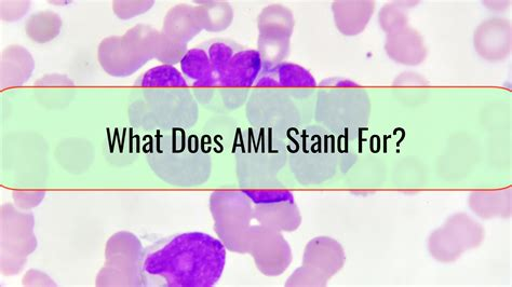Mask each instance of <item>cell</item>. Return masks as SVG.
I'll return each mask as SVG.
<instances>
[{
	"label": "cell",
	"instance_id": "obj_8",
	"mask_svg": "<svg viewBox=\"0 0 512 287\" xmlns=\"http://www.w3.org/2000/svg\"><path fill=\"white\" fill-rule=\"evenodd\" d=\"M264 63L258 49L242 48L227 64L218 80L217 91L228 108L244 104L263 72Z\"/></svg>",
	"mask_w": 512,
	"mask_h": 287
},
{
	"label": "cell",
	"instance_id": "obj_17",
	"mask_svg": "<svg viewBox=\"0 0 512 287\" xmlns=\"http://www.w3.org/2000/svg\"><path fill=\"white\" fill-rule=\"evenodd\" d=\"M255 218L262 226L281 232H293L302 224V216L295 202L255 205Z\"/></svg>",
	"mask_w": 512,
	"mask_h": 287
},
{
	"label": "cell",
	"instance_id": "obj_16",
	"mask_svg": "<svg viewBox=\"0 0 512 287\" xmlns=\"http://www.w3.org/2000/svg\"><path fill=\"white\" fill-rule=\"evenodd\" d=\"M511 187L494 190L471 191L468 197V207L481 220H494L511 217Z\"/></svg>",
	"mask_w": 512,
	"mask_h": 287
},
{
	"label": "cell",
	"instance_id": "obj_19",
	"mask_svg": "<svg viewBox=\"0 0 512 287\" xmlns=\"http://www.w3.org/2000/svg\"><path fill=\"white\" fill-rule=\"evenodd\" d=\"M205 49L212 68L213 86L212 90L217 91L218 80L224 68L234 58L235 54L242 48L236 41L226 38H215L201 44Z\"/></svg>",
	"mask_w": 512,
	"mask_h": 287
},
{
	"label": "cell",
	"instance_id": "obj_20",
	"mask_svg": "<svg viewBox=\"0 0 512 287\" xmlns=\"http://www.w3.org/2000/svg\"><path fill=\"white\" fill-rule=\"evenodd\" d=\"M140 88H188L187 82L178 68L172 65H159L151 68L137 81Z\"/></svg>",
	"mask_w": 512,
	"mask_h": 287
},
{
	"label": "cell",
	"instance_id": "obj_15",
	"mask_svg": "<svg viewBox=\"0 0 512 287\" xmlns=\"http://www.w3.org/2000/svg\"><path fill=\"white\" fill-rule=\"evenodd\" d=\"M375 11L371 0H338L332 4L336 27L345 36H357L366 30Z\"/></svg>",
	"mask_w": 512,
	"mask_h": 287
},
{
	"label": "cell",
	"instance_id": "obj_12",
	"mask_svg": "<svg viewBox=\"0 0 512 287\" xmlns=\"http://www.w3.org/2000/svg\"><path fill=\"white\" fill-rule=\"evenodd\" d=\"M474 47L485 61L497 63L507 60L512 50L510 21L498 17L483 21L475 31Z\"/></svg>",
	"mask_w": 512,
	"mask_h": 287
},
{
	"label": "cell",
	"instance_id": "obj_22",
	"mask_svg": "<svg viewBox=\"0 0 512 287\" xmlns=\"http://www.w3.org/2000/svg\"><path fill=\"white\" fill-rule=\"evenodd\" d=\"M242 194L254 205L295 202L290 190L279 187L244 189Z\"/></svg>",
	"mask_w": 512,
	"mask_h": 287
},
{
	"label": "cell",
	"instance_id": "obj_13",
	"mask_svg": "<svg viewBox=\"0 0 512 287\" xmlns=\"http://www.w3.org/2000/svg\"><path fill=\"white\" fill-rule=\"evenodd\" d=\"M385 51L390 60L404 66L421 65L428 56L423 36L411 26L387 34Z\"/></svg>",
	"mask_w": 512,
	"mask_h": 287
},
{
	"label": "cell",
	"instance_id": "obj_23",
	"mask_svg": "<svg viewBox=\"0 0 512 287\" xmlns=\"http://www.w3.org/2000/svg\"><path fill=\"white\" fill-rule=\"evenodd\" d=\"M328 281L312 268L303 265L289 278L287 286H325Z\"/></svg>",
	"mask_w": 512,
	"mask_h": 287
},
{
	"label": "cell",
	"instance_id": "obj_11",
	"mask_svg": "<svg viewBox=\"0 0 512 287\" xmlns=\"http://www.w3.org/2000/svg\"><path fill=\"white\" fill-rule=\"evenodd\" d=\"M250 239L255 258L266 276H280L292 262V251L281 232L265 226L254 227Z\"/></svg>",
	"mask_w": 512,
	"mask_h": 287
},
{
	"label": "cell",
	"instance_id": "obj_2",
	"mask_svg": "<svg viewBox=\"0 0 512 287\" xmlns=\"http://www.w3.org/2000/svg\"><path fill=\"white\" fill-rule=\"evenodd\" d=\"M371 108L368 91L353 80L334 77L318 85L315 120L336 139L357 141L369 127Z\"/></svg>",
	"mask_w": 512,
	"mask_h": 287
},
{
	"label": "cell",
	"instance_id": "obj_21",
	"mask_svg": "<svg viewBox=\"0 0 512 287\" xmlns=\"http://www.w3.org/2000/svg\"><path fill=\"white\" fill-rule=\"evenodd\" d=\"M420 3L392 2L382 7L379 23L384 33L390 34L409 26L408 10Z\"/></svg>",
	"mask_w": 512,
	"mask_h": 287
},
{
	"label": "cell",
	"instance_id": "obj_10",
	"mask_svg": "<svg viewBox=\"0 0 512 287\" xmlns=\"http://www.w3.org/2000/svg\"><path fill=\"white\" fill-rule=\"evenodd\" d=\"M254 88H274L286 92L294 100H304L317 91L318 85L305 67L285 61L264 67Z\"/></svg>",
	"mask_w": 512,
	"mask_h": 287
},
{
	"label": "cell",
	"instance_id": "obj_7",
	"mask_svg": "<svg viewBox=\"0 0 512 287\" xmlns=\"http://www.w3.org/2000/svg\"><path fill=\"white\" fill-rule=\"evenodd\" d=\"M483 226L467 213H455L444 224L431 232L427 249L431 257L441 264H452L466 252L483 243Z\"/></svg>",
	"mask_w": 512,
	"mask_h": 287
},
{
	"label": "cell",
	"instance_id": "obj_24",
	"mask_svg": "<svg viewBox=\"0 0 512 287\" xmlns=\"http://www.w3.org/2000/svg\"><path fill=\"white\" fill-rule=\"evenodd\" d=\"M429 81L420 74L406 72L394 80V87H428Z\"/></svg>",
	"mask_w": 512,
	"mask_h": 287
},
{
	"label": "cell",
	"instance_id": "obj_14",
	"mask_svg": "<svg viewBox=\"0 0 512 287\" xmlns=\"http://www.w3.org/2000/svg\"><path fill=\"white\" fill-rule=\"evenodd\" d=\"M344 263L343 246L332 238H315L306 245L303 265L312 268L328 280L344 267Z\"/></svg>",
	"mask_w": 512,
	"mask_h": 287
},
{
	"label": "cell",
	"instance_id": "obj_3",
	"mask_svg": "<svg viewBox=\"0 0 512 287\" xmlns=\"http://www.w3.org/2000/svg\"><path fill=\"white\" fill-rule=\"evenodd\" d=\"M146 157L160 180L180 187L206 183L211 173V157L193 134L183 130L157 133L147 143Z\"/></svg>",
	"mask_w": 512,
	"mask_h": 287
},
{
	"label": "cell",
	"instance_id": "obj_4",
	"mask_svg": "<svg viewBox=\"0 0 512 287\" xmlns=\"http://www.w3.org/2000/svg\"><path fill=\"white\" fill-rule=\"evenodd\" d=\"M287 145L290 170L303 186L326 183L340 169L338 139L318 125L302 127Z\"/></svg>",
	"mask_w": 512,
	"mask_h": 287
},
{
	"label": "cell",
	"instance_id": "obj_18",
	"mask_svg": "<svg viewBox=\"0 0 512 287\" xmlns=\"http://www.w3.org/2000/svg\"><path fill=\"white\" fill-rule=\"evenodd\" d=\"M181 73L187 85L194 89H212V68L201 45L186 51L180 61Z\"/></svg>",
	"mask_w": 512,
	"mask_h": 287
},
{
	"label": "cell",
	"instance_id": "obj_6",
	"mask_svg": "<svg viewBox=\"0 0 512 287\" xmlns=\"http://www.w3.org/2000/svg\"><path fill=\"white\" fill-rule=\"evenodd\" d=\"M252 129L288 142L302 128V114L295 100L274 88H254L247 103Z\"/></svg>",
	"mask_w": 512,
	"mask_h": 287
},
{
	"label": "cell",
	"instance_id": "obj_5",
	"mask_svg": "<svg viewBox=\"0 0 512 287\" xmlns=\"http://www.w3.org/2000/svg\"><path fill=\"white\" fill-rule=\"evenodd\" d=\"M236 154L239 183L253 188L281 187L278 174L288 163V145L284 140L251 129Z\"/></svg>",
	"mask_w": 512,
	"mask_h": 287
},
{
	"label": "cell",
	"instance_id": "obj_9",
	"mask_svg": "<svg viewBox=\"0 0 512 287\" xmlns=\"http://www.w3.org/2000/svg\"><path fill=\"white\" fill-rule=\"evenodd\" d=\"M259 49L264 67L285 62L291 49L295 20L293 12L282 5L263 9L258 19Z\"/></svg>",
	"mask_w": 512,
	"mask_h": 287
},
{
	"label": "cell",
	"instance_id": "obj_1",
	"mask_svg": "<svg viewBox=\"0 0 512 287\" xmlns=\"http://www.w3.org/2000/svg\"><path fill=\"white\" fill-rule=\"evenodd\" d=\"M225 265L224 243L205 232L192 231L147 246L139 273L144 286L211 287L222 278Z\"/></svg>",
	"mask_w": 512,
	"mask_h": 287
}]
</instances>
